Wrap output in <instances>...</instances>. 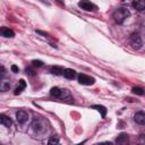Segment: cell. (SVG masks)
Instances as JSON below:
<instances>
[{
  "mask_svg": "<svg viewBox=\"0 0 145 145\" xmlns=\"http://www.w3.org/2000/svg\"><path fill=\"white\" fill-rule=\"evenodd\" d=\"M31 127L36 135H43L48 130V122L42 118H35Z\"/></svg>",
  "mask_w": 145,
  "mask_h": 145,
  "instance_id": "obj_1",
  "label": "cell"
},
{
  "mask_svg": "<svg viewBox=\"0 0 145 145\" xmlns=\"http://www.w3.org/2000/svg\"><path fill=\"white\" fill-rule=\"evenodd\" d=\"M113 19L116 23L118 24H122L126 18L129 16V10L127 8H117L114 11H113Z\"/></svg>",
  "mask_w": 145,
  "mask_h": 145,
  "instance_id": "obj_2",
  "label": "cell"
},
{
  "mask_svg": "<svg viewBox=\"0 0 145 145\" xmlns=\"http://www.w3.org/2000/svg\"><path fill=\"white\" fill-rule=\"evenodd\" d=\"M78 82L82 84V85H93L94 84V78L91 77V76H87L85 74H79L78 75Z\"/></svg>",
  "mask_w": 145,
  "mask_h": 145,
  "instance_id": "obj_3",
  "label": "cell"
},
{
  "mask_svg": "<svg viewBox=\"0 0 145 145\" xmlns=\"http://www.w3.org/2000/svg\"><path fill=\"white\" fill-rule=\"evenodd\" d=\"M130 41H131V44L134 45V48H136V49H139L143 44L142 37L139 36L138 33H133L131 36H130Z\"/></svg>",
  "mask_w": 145,
  "mask_h": 145,
  "instance_id": "obj_4",
  "label": "cell"
},
{
  "mask_svg": "<svg viewBox=\"0 0 145 145\" xmlns=\"http://www.w3.org/2000/svg\"><path fill=\"white\" fill-rule=\"evenodd\" d=\"M78 6H79L82 9L86 10V11H93V10H96V9H97V7H96L94 3L89 2V1H79V2H78Z\"/></svg>",
  "mask_w": 145,
  "mask_h": 145,
  "instance_id": "obj_5",
  "label": "cell"
},
{
  "mask_svg": "<svg viewBox=\"0 0 145 145\" xmlns=\"http://www.w3.org/2000/svg\"><path fill=\"white\" fill-rule=\"evenodd\" d=\"M50 94L54 97H65V95H68L67 89H60L59 87H52L50 91Z\"/></svg>",
  "mask_w": 145,
  "mask_h": 145,
  "instance_id": "obj_6",
  "label": "cell"
},
{
  "mask_svg": "<svg viewBox=\"0 0 145 145\" xmlns=\"http://www.w3.org/2000/svg\"><path fill=\"white\" fill-rule=\"evenodd\" d=\"M16 119H17V122L18 123H25L26 121H27V119H28V113L26 112V111H24V110H19V111H17V113H16Z\"/></svg>",
  "mask_w": 145,
  "mask_h": 145,
  "instance_id": "obj_7",
  "label": "cell"
},
{
  "mask_svg": "<svg viewBox=\"0 0 145 145\" xmlns=\"http://www.w3.org/2000/svg\"><path fill=\"white\" fill-rule=\"evenodd\" d=\"M116 143H117V145H128L129 144V137H128V135L125 134V133L118 135V137L116 139Z\"/></svg>",
  "mask_w": 145,
  "mask_h": 145,
  "instance_id": "obj_8",
  "label": "cell"
},
{
  "mask_svg": "<svg viewBox=\"0 0 145 145\" xmlns=\"http://www.w3.org/2000/svg\"><path fill=\"white\" fill-rule=\"evenodd\" d=\"M0 36H3V37H14L15 36V33L12 29L8 28V27H0Z\"/></svg>",
  "mask_w": 145,
  "mask_h": 145,
  "instance_id": "obj_9",
  "label": "cell"
},
{
  "mask_svg": "<svg viewBox=\"0 0 145 145\" xmlns=\"http://www.w3.org/2000/svg\"><path fill=\"white\" fill-rule=\"evenodd\" d=\"M134 119H135V121H136L138 125H144V123H145V113H144L143 111H139V112H137V113L135 114Z\"/></svg>",
  "mask_w": 145,
  "mask_h": 145,
  "instance_id": "obj_10",
  "label": "cell"
},
{
  "mask_svg": "<svg viewBox=\"0 0 145 145\" xmlns=\"http://www.w3.org/2000/svg\"><path fill=\"white\" fill-rule=\"evenodd\" d=\"M10 88V82L8 79L1 78L0 79V92H6Z\"/></svg>",
  "mask_w": 145,
  "mask_h": 145,
  "instance_id": "obj_11",
  "label": "cell"
},
{
  "mask_svg": "<svg viewBox=\"0 0 145 145\" xmlns=\"http://www.w3.org/2000/svg\"><path fill=\"white\" fill-rule=\"evenodd\" d=\"M62 75H63L67 79H74V78H75V76H76V72H75V70H72V69L67 68V69H63Z\"/></svg>",
  "mask_w": 145,
  "mask_h": 145,
  "instance_id": "obj_12",
  "label": "cell"
},
{
  "mask_svg": "<svg viewBox=\"0 0 145 145\" xmlns=\"http://www.w3.org/2000/svg\"><path fill=\"white\" fill-rule=\"evenodd\" d=\"M0 125H3L5 127H10L11 126V120L9 117L5 114H0Z\"/></svg>",
  "mask_w": 145,
  "mask_h": 145,
  "instance_id": "obj_13",
  "label": "cell"
},
{
  "mask_svg": "<svg viewBox=\"0 0 145 145\" xmlns=\"http://www.w3.org/2000/svg\"><path fill=\"white\" fill-rule=\"evenodd\" d=\"M131 5L138 11H144V9H145V2L144 1H134Z\"/></svg>",
  "mask_w": 145,
  "mask_h": 145,
  "instance_id": "obj_14",
  "label": "cell"
},
{
  "mask_svg": "<svg viewBox=\"0 0 145 145\" xmlns=\"http://www.w3.org/2000/svg\"><path fill=\"white\" fill-rule=\"evenodd\" d=\"M25 87H26V83H25V80L24 79H20L19 80V86L15 89V92H14V94L15 95H18V94H20L24 89H25Z\"/></svg>",
  "mask_w": 145,
  "mask_h": 145,
  "instance_id": "obj_15",
  "label": "cell"
},
{
  "mask_svg": "<svg viewBox=\"0 0 145 145\" xmlns=\"http://www.w3.org/2000/svg\"><path fill=\"white\" fill-rule=\"evenodd\" d=\"M92 108H93V109H96L99 112H101L102 118H104V117H105V114H106V109H105L104 106H102V105H93Z\"/></svg>",
  "mask_w": 145,
  "mask_h": 145,
  "instance_id": "obj_16",
  "label": "cell"
},
{
  "mask_svg": "<svg viewBox=\"0 0 145 145\" xmlns=\"http://www.w3.org/2000/svg\"><path fill=\"white\" fill-rule=\"evenodd\" d=\"M58 144H59V137L57 135L50 137V139L48 142V145H58Z\"/></svg>",
  "mask_w": 145,
  "mask_h": 145,
  "instance_id": "obj_17",
  "label": "cell"
},
{
  "mask_svg": "<svg viewBox=\"0 0 145 145\" xmlns=\"http://www.w3.org/2000/svg\"><path fill=\"white\" fill-rule=\"evenodd\" d=\"M51 71H52V74H54V75H58V76H60V75H62V72H63V69L61 68V67H52L51 68Z\"/></svg>",
  "mask_w": 145,
  "mask_h": 145,
  "instance_id": "obj_18",
  "label": "cell"
},
{
  "mask_svg": "<svg viewBox=\"0 0 145 145\" xmlns=\"http://www.w3.org/2000/svg\"><path fill=\"white\" fill-rule=\"evenodd\" d=\"M131 91H133L134 94H137V95H143V94H144V91H143V88H140V87H134Z\"/></svg>",
  "mask_w": 145,
  "mask_h": 145,
  "instance_id": "obj_19",
  "label": "cell"
},
{
  "mask_svg": "<svg viewBox=\"0 0 145 145\" xmlns=\"http://www.w3.org/2000/svg\"><path fill=\"white\" fill-rule=\"evenodd\" d=\"M32 63H33L34 67H42L43 66V62L41 60H33Z\"/></svg>",
  "mask_w": 145,
  "mask_h": 145,
  "instance_id": "obj_20",
  "label": "cell"
},
{
  "mask_svg": "<svg viewBox=\"0 0 145 145\" xmlns=\"http://www.w3.org/2000/svg\"><path fill=\"white\" fill-rule=\"evenodd\" d=\"M6 72H7L6 68H5V67H2V66H0V77L5 76V75H6Z\"/></svg>",
  "mask_w": 145,
  "mask_h": 145,
  "instance_id": "obj_21",
  "label": "cell"
},
{
  "mask_svg": "<svg viewBox=\"0 0 145 145\" xmlns=\"http://www.w3.org/2000/svg\"><path fill=\"white\" fill-rule=\"evenodd\" d=\"M11 70H12L14 72H18V70H19V69H18V67H17V66L12 65V66H11Z\"/></svg>",
  "mask_w": 145,
  "mask_h": 145,
  "instance_id": "obj_22",
  "label": "cell"
},
{
  "mask_svg": "<svg viewBox=\"0 0 145 145\" xmlns=\"http://www.w3.org/2000/svg\"><path fill=\"white\" fill-rule=\"evenodd\" d=\"M100 145H113L111 142H103V143H101Z\"/></svg>",
  "mask_w": 145,
  "mask_h": 145,
  "instance_id": "obj_23",
  "label": "cell"
},
{
  "mask_svg": "<svg viewBox=\"0 0 145 145\" xmlns=\"http://www.w3.org/2000/svg\"><path fill=\"white\" fill-rule=\"evenodd\" d=\"M84 143H85V142H82V143H79V144H77V145H84Z\"/></svg>",
  "mask_w": 145,
  "mask_h": 145,
  "instance_id": "obj_24",
  "label": "cell"
},
{
  "mask_svg": "<svg viewBox=\"0 0 145 145\" xmlns=\"http://www.w3.org/2000/svg\"><path fill=\"white\" fill-rule=\"evenodd\" d=\"M58 145H59V144H58Z\"/></svg>",
  "mask_w": 145,
  "mask_h": 145,
  "instance_id": "obj_25",
  "label": "cell"
}]
</instances>
